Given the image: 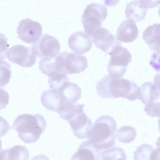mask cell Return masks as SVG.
Segmentation results:
<instances>
[{
  "mask_svg": "<svg viewBox=\"0 0 160 160\" xmlns=\"http://www.w3.org/2000/svg\"><path fill=\"white\" fill-rule=\"evenodd\" d=\"M143 110L147 115L152 118L154 117H159L160 102L151 101L145 104Z\"/></svg>",
  "mask_w": 160,
  "mask_h": 160,
  "instance_id": "27",
  "label": "cell"
},
{
  "mask_svg": "<svg viewBox=\"0 0 160 160\" xmlns=\"http://www.w3.org/2000/svg\"><path fill=\"white\" fill-rule=\"evenodd\" d=\"M6 57L10 62L25 68L32 67L36 61L31 48L22 45L11 47L8 50Z\"/></svg>",
  "mask_w": 160,
  "mask_h": 160,
  "instance_id": "9",
  "label": "cell"
},
{
  "mask_svg": "<svg viewBox=\"0 0 160 160\" xmlns=\"http://www.w3.org/2000/svg\"><path fill=\"white\" fill-rule=\"evenodd\" d=\"M67 121L75 136L80 139L87 138V133L92 123L91 119L87 116L83 109L73 115Z\"/></svg>",
  "mask_w": 160,
  "mask_h": 160,
  "instance_id": "11",
  "label": "cell"
},
{
  "mask_svg": "<svg viewBox=\"0 0 160 160\" xmlns=\"http://www.w3.org/2000/svg\"><path fill=\"white\" fill-rule=\"evenodd\" d=\"M109 54L111 57L108 65L109 75L113 77L121 78L131 61V54L126 48L121 45H118L113 48Z\"/></svg>",
  "mask_w": 160,
  "mask_h": 160,
  "instance_id": "5",
  "label": "cell"
},
{
  "mask_svg": "<svg viewBox=\"0 0 160 160\" xmlns=\"http://www.w3.org/2000/svg\"><path fill=\"white\" fill-rule=\"evenodd\" d=\"M92 41L96 46L107 54L117 45H121L115 36L111 33L109 30L104 28H100L91 36Z\"/></svg>",
  "mask_w": 160,
  "mask_h": 160,
  "instance_id": "10",
  "label": "cell"
},
{
  "mask_svg": "<svg viewBox=\"0 0 160 160\" xmlns=\"http://www.w3.org/2000/svg\"><path fill=\"white\" fill-rule=\"evenodd\" d=\"M40 100L42 105L52 111L57 112L62 104L58 91L51 88L42 92Z\"/></svg>",
  "mask_w": 160,
  "mask_h": 160,
  "instance_id": "17",
  "label": "cell"
},
{
  "mask_svg": "<svg viewBox=\"0 0 160 160\" xmlns=\"http://www.w3.org/2000/svg\"><path fill=\"white\" fill-rule=\"evenodd\" d=\"M137 132L135 128L129 126L122 127L115 133V136L119 141L128 143L133 141L136 138Z\"/></svg>",
  "mask_w": 160,
  "mask_h": 160,
  "instance_id": "22",
  "label": "cell"
},
{
  "mask_svg": "<svg viewBox=\"0 0 160 160\" xmlns=\"http://www.w3.org/2000/svg\"><path fill=\"white\" fill-rule=\"evenodd\" d=\"M58 92L62 104L66 103H74L81 98L82 90L77 84L68 81Z\"/></svg>",
  "mask_w": 160,
  "mask_h": 160,
  "instance_id": "15",
  "label": "cell"
},
{
  "mask_svg": "<svg viewBox=\"0 0 160 160\" xmlns=\"http://www.w3.org/2000/svg\"><path fill=\"white\" fill-rule=\"evenodd\" d=\"M9 46L7 38L4 34L0 33V60L6 58Z\"/></svg>",
  "mask_w": 160,
  "mask_h": 160,
  "instance_id": "28",
  "label": "cell"
},
{
  "mask_svg": "<svg viewBox=\"0 0 160 160\" xmlns=\"http://www.w3.org/2000/svg\"><path fill=\"white\" fill-rule=\"evenodd\" d=\"M142 38L151 50L156 54H159V23H154L148 26L143 32Z\"/></svg>",
  "mask_w": 160,
  "mask_h": 160,
  "instance_id": "16",
  "label": "cell"
},
{
  "mask_svg": "<svg viewBox=\"0 0 160 160\" xmlns=\"http://www.w3.org/2000/svg\"><path fill=\"white\" fill-rule=\"evenodd\" d=\"M120 0H103L104 4L108 7H113L116 6Z\"/></svg>",
  "mask_w": 160,
  "mask_h": 160,
  "instance_id": "32",
  "label": "cell"
},
{
  "mask_svg": "<svg viewBox=\"0 0 160 160\" xmlns=\"http://www.w3.org/2000/svg\"><path fill=\"white\" fill-rule=\"evenodd\" d=\"M31 48L33 54L37 57H54L59 54L60 45L56 38L45 33Z\"/></svg>",
  "mask_w": 160,
  "mask_h": 160,
  "instance_id": "7",
  "label": "cell"
},
{
  "mask_svg": "<svg viewBox=\"0 0 160 160\" xmlns=\"http://www.w3.org/2000/svg\"><path fill=\"white\" fill-rule=\"evenodd\" d=\"M2 150V143L1 139L0 138V153Z\"/></svg>",
  "mask_w": 160,
  "mask_h": 160,
  "instance_id": "33",
  "label": "cell"
},
{
  "mask_svg": "<svg viewBox=\"0 0 160 160\" xmlns=\"http://www.w3.org/2000/svg\"><path fill=\"white\" fill-rule=\"evenodd\" d=\"M139 88L140 93L139 99L143 104H146L159 98V88L151 82H145Z\"/></svg>",
  "mask_w": 160,
  "mask_h": 160,
  "instance_id": "20",
  "label": "cell"
},
{
  "mask_svg": "<svg viewBox=\"0 0 160 160\" xmlns=\"http://www.w3.org/2000/svg\"><path fill=\"white\" fill-rule=\"evenodd\" d=\"M57 57L60 72L65 75L80 73L88 67L87 59L82 55L65 51Z\"/></svg>",
  "mask_w": 160,
  "mask_h": 160,
  "instance_id": "6",
  "label": "cell"
},
{
  "mask_svg": "<svg viewBox=\"0 0 160 160\" xmlns=\"http://www.w3.org/2000/svg\"><path fill=\"white\" fill-rule=\"evenodd\" d=\"M48 82L52 89L58 91L66 82L68 81L65 74L60 72L54 73L49 76Z\"/></svg>",
  "mask_w": 160,
  "mask_h": 160,
  "instance_id": "24",
  "label": "cell"
},
{
  "mask_svg": "<svg viewBox=\"0 0 160 160\" xmlns=\"http://www.w3.org/2000/svg\"><path fill=\"white\" fill-rule=\"evenodd\" d=\"M154 148L150 145L143 144L137 147L134 152V160H151Z\"/></svg>",
  "mask_w": 160,
  "mask_h": 160,
  "instance_id": "25",
  "label": "cell"
},
{
  "mask_svg": "<svg viewBox=\"0 0 160 160\" xmlns=\"http://www.w3.org/2000/svg\"><path fill=\"white\" fill-rule=\"evenodd\" d=\"M97 94L101 98H125L129 101L139 99L140 89L133 81L106 75L100 80L96 87Z\"/></svg>",
  "mask_w": 160,
  "mask_h": 160,
  "instance_id": "1",
  "label": "cell"
},
{
  "mask_svg": "<svg viewBox=\"0 0 160 160\" xmlns=\"http://www.w3.org/2000/svg\"><path fill=\"white\" fill-rule=\"evenodd\" d=\"M10 128V126L7 121L0 116V137L4 136L8 132Z\"/></svg>",
  "mask_w": 160,
  "mask_h": 160,
  "instance_id": "30",
  "label": "cell"
},
{
  "mask_svg": "<svg viewBox=\"0 0 160 160\" xmlns=\"http://www.w3.org/2000/svg\"><path fill=\"white\" fill-rule=\"evenodd\" d=\"M147 10L139 1L134 0L127 4L125 14L127 19H132L135 22H137L145 18Z\"/></svg>",
  "mask_w": 160,
  "mask_h": 160,
  "instance_id": "18",
  "label": "cell"
},
{
  "mask_svg": "<svg viewBox=\"0 0 160 160\" xmlns=\"http://www.w3.org/2000/svg\"><path fill=\"white\" fill-rule=\"evenodd\" d=\"M107 14V8L102 4L92 3L87 5L82 16L81 22L85 32L92 36L102 27Z\"/></svg>",
  "mask_w": 160,
  "mask_h": 160,
  "instance_id": "4",
  "label": "cell"
},
{
  "mask_svg": "<svg viewBox=\"0 0 160 160\" xmlns=\"http://www.w3.org/2000/svg\"><path fill=\"white\" fill-rule=\"evenodd\" d=\"M68 44L70 49L75 53L82 54L91 50L93 43L90 36L82 31L71 35L68 39Z\"/></svg>",
  "mask_w": 160,
  "mask_h": 160,
  "instance_id": "12",
  "label": "cell"
},
{
  "mask_svg": "<svg viewBox=\"0 0 160 160\" xmlns=\"http://www.w3.org/2000/svg\"><path fill=\"white\" fill-rule=\"evenodd\" d=\"M101 159H126L125 153L122 149L118 147L111 148L101 152Z\"/></svg>",
  "mask_w": 160,
  "mask_h": 160,
  "instance_id": "23",
  "label": "cell"
},
{
  "mask_svg": "<svg viewBox=\"0 0 160 160\" xmlns=\"http://www.w3.org/2000/svg\"><path fill=\"white\" fill-rule=\"evenodd\" d=\"M84 106L83 104L64 103L61 104L57 112L61 118L67 121L72 116L83 109Z\"/></svg>",
  "mask_w": 160,
  "mask_h": 160,
  "instance_id": "21",
  "label": "cell"
},
{
  "mask_svg": "<svg viewBox=\"0 0 160 160\" xmlns=\"http://www.w3.org/2000/svg\"><path fill=\"white\" fill-rule=\"evenodd\" d=\"M9 95L8 92L0 88V110L5 108L9 102Z\"/></svg>",
  "mask_w": 160,
  "mask_h": 160,
  "instance_id": "29",
  "label": "cell"
},
{
  "mask_svg": "<svg viewBox=\"0 0 160 160\" xmlns=\"http://www.w3.org/2000/svg\"><path fill=\"white\" fill-rule=\"evenodd\" d=\"M11 74L10 64L0 60V87H4L9 83Z\"/></svg>",
  "mask_w": 160,
  "mask_h": 160,
  "instance_id": "26",
  "label": "cell"
},
{
  "mask_svg": "<svg viewBox=\"0 0 160 160\" xmlns=\"http://www.w3.org/2000/svg\"><path fill=\"white\" fill-rule=\"evenodd\" d=\"M117 128L116 122L113 117L102 115L94 122L87 133V138L100 150L112 148L115 143Z\"/></svg>",
  "mask_w": 160,
  "mask_h": 160,
  "instance_id": "2",
  "label": "cell"
},
{
  "mask_svg": "<svg viewBox=\"0 0 160 160\" xmlns=\"http://www.w3.org/2000/svg\"><path fill=\"white\" fill-rule=\"evenodd\" d=\"M101 151L94 147L88 140L83 142L77 151L73 154L71 160H100Z\"/></svg>",
  "mask_w": 160,
  "mask_h": 160,
  "instance_id": "14",
  "label": "cell"
},
{
  "mask_svg": "<svg viewBox=\"0 0 160 160\" xmlns=\"http://www.w3.org/2000/svg\"><path fill=\"white\" fill-rule=\"evenodd\" d=\"M139 34L136 22L132 19L123 21L118 28L116 38L120 42H131L135 40Z\"/></svg>",
  "mask_w": 160,
  "mask_h": 160,
  "instance_id": "13",
  "label": "cell"
},
{
  "mask_svg": "<svg viewBox=\"0 0 160 160\" xmlns=\"http://www.w3.org/2000/svg\"><path fill=\"white\" fill-rule=\"evenodd\" d=\"M46 122L39 114H23L15 119L11 128L16 130L18 137L26 144L36 142L44 132Z\"/></svg>",
  "mask_w": 160,
  "mask_h": 160,
  "instance_id": "3",
  "label": "cell"
},
{
  "mask_svg": "<svg viewBox=\"0 0 160 160\" xmlns=\"http://www.w3.org/2000/svg\"><path fill=\"white\" fill-rule=\"evenodd\" d=\"M141 4L147 9L157 7L160 4V0H140Z\"/></svg>",
  "mask_w": 160,
  "mask_h": 160,
  "instance_id": "31",
  "label": "cell"
},
{
  "mask_svg": "<svg viewBox=\"0 0 160 160\" xmlns=\"http://www.w3.org/2000/svg\"><path fill=\"white\" fill-rule=\"evenodd\" d=\"M29 157L28 149L25 146L19 145L2 150L0 153V160H27Z\"/></svg>",
  "mask_w": 160,
  "mask_h": 160,
  "instance_id": "19",
  "label": "cell"
},
{
  "mask_svg": "<svg viewBox=\"0 0 160 160\" xmlns=\"http://www.w3.org/2000/svg\"><path fill=\"white\" fill-rule=\"evenodd\" d=\"M42 31L39 22L30 18L23 19L19 22L17 28V37L26 43H34L40 38Z\"/></svg>",
  "mask_w": 160,
  "mask_h": 160,
  "instance_id": "8",
  "label": "cell"
}]
</instances>
